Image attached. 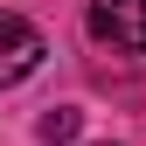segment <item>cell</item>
Returning <instances> with one entry per match:
<instances>
[{
  "mask_svg": "<svg viewBox=\"0 0 146 146\" xmlns=\"http://www.w3.org/2000/svg\"><path fill=\"white\" fill-rule=\"evenodd\" d=\"M42 28L35 21H21V14H0V90H14L21 77H35L42 70Z\"/></svg>",
  "mask_w": 146,
  "mask_h": 146,
  "instance_id": "cell-1",
  "label": "cell"
},
{
  "mask_svg": "<svg viewBox=\"0 0 146 146\" xmlns=\"http://www.w3.org/2000/svg\"><path fill=\"white\" fill-rule=\"evenodd\" d=\"M90 35L125 56H146V0H90Z\"/></svg>",
  "mask_w": 146,
  "mask_h": 146,
  "instance_id": "cell-2",
  "label": "cell"
},
{
  "mask_svg": "<svg viewBox=\"0 0 146 146\" xmlns=\"http://www.w3.org/2000/svg\"><path fill=\"white\" fill-rule=\"evenodd\" d=\"M70 132H77V111H49V118H42V139H49V146L70 139Z\"/></svg>",
  "mask_w": 146,
  "mask_h": 146,
  "instance_id": "cell-3",
  "label": "cell"
}]
</instances>
